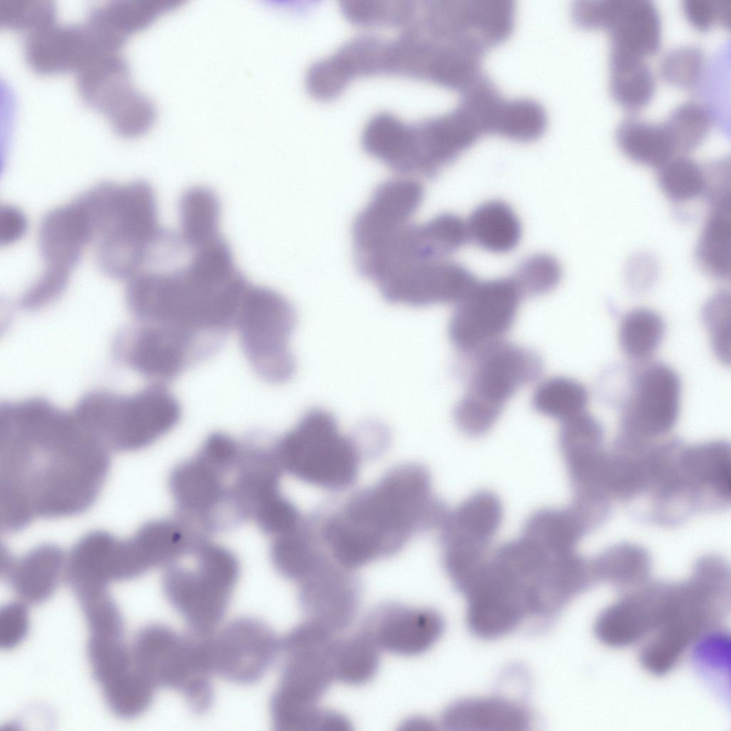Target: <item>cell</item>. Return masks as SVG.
Returning a JSON list of instances; mask_svg holds the SVG:
<instances>
[{"label":"cell","mask_w":731,"mask_h":731,"mask_svg":"<svg viewBox=\"0 0 731 731\" xmlns=\"http://www.w3.org/2000/svg\"><path fill=\"white\" fill-rule=\"evenodd\" d=\"M111 450L72 411L39 397L0 405V527L81 515L96 503Z\"/></svg>","instance_id":"1"},{"label":"cell","mask_w":731,"mask_h":731,"mask_svg":"<svg viewBox=\"0 0 731 731\" xmlns=\"http://www.w3.org/2000/svg\"><path fill=\"white\" fill-rule=\"evenodd\" d=\"M235 275L201 251L181 248L148 261L127 280L125 299L141 323L163 333L196 365L222 347L240 301Z\"/></svg>","instance_id":"2"},{"label":"cell","mask_w":731,"mask_h":731,"mask_svg":"<svg viewBox=\"0 0 731 731\" xmlns=\"http://www.w3.org/2000/svg\"><path fill=\"white\" fill-rule=\"evenodd\" d=\"M274 438L211 433L168 476L175 515L210 537L259 520L283 497Z\"/></svg>","instance_id":"3"},{"label":"cell","mask_w":731,"mask_h":731,"mask_svg":"<svg viewBox=\"0 0 731 731\" xmlns=\"http://www.w3.org/2000/svg\"><path fill=\"white\" fill-rule=\"evenodd\" d=\"M449 508L433 491L428 468L404 463L336 505L314 509L319 540L343 568L356 570L400 552L414 537L438 529Z\"/></svg>","instance_id":"4"},{"label":"cell","mask_w":731,"mask_h":731,"mask_svg":"<svg viewBox=\"0 0 731 731\" xmlns=\"http://www.w3.org/2000/svg\"><path fill=\"white\" fill-rule=\"evenodd\" d=\"M730 611L729 564L716 554L698 558L665 621L639 644L640 665L655 676L670 673L703 635L725 626Z\"/></svg>","instance_id":"5"},{"label":"cell","mask_w":731,"mask_h":731,"mask_svg":"<svg viewBox=\"0 0 731 731\" xmlns=\"http://www.w3.org/2000/svg\"><path fill=\"white\" fill-rule=\"evenodd\" d=\"M99 268L128 279L145 263L165 228L158 221L155 193L146 181L102 182L87 190Z\"/></svg>","instance_id":"6"},{"label":"cell","mask_w":731,"mask_h":731,"mask_svg":"<svg viewBox=\"0 0 731 731\" xmlns=\"http://www.w3.org/2000/svg\"><path fill=\"white\" fill-rule=\"evenodd\" d=\"M239 575L236 555L198 535L163 568L162 588L189 632L208 636L223 618Z\"/></svg>","instance_id":"7"},{"label":"cell","mask_w":731,"mask_h":731,"mask_svg":"<svg viewBox=\"0 0 731 731\" xmlns=\"http://www.w3.org/2000/svg\"><path fill=\"white\" fill-rule=\"evenodd\" d=\"M336 637L304 620L281 638L283 662L270 701L275 730H316L323 710L318 702L335 681L331 649Z\"/></svg>","instance_id":"8"},{"label":"cell","mask_w":731,"mask_h":731,"mask_svg":"<svg viewBox=\"0 0 731 731\" xmlns=\"http://www.w3.org/2000/svg\"><path fill=\"white\" fill-rule=\"evenodd\" d=\"M283 472L307 484L340 492L356 481L366 455L356 428L342 433L331 412L313 408L274 439Z\"/></svg>","instance_id":"9"},{"label":"cell","mask_w":731,"mask_h":731,"mask_svg":"<svg viewBox=\"0 0 731 731\" xmlns=\"http://www.w3.org/2000/svg\"><path fill=\"white\" fill-rule=\"evenodd\" d=\"M72 412L111 451L131 453L171 431L180 420L181 408L163 384L155 383L129 395L90 391Z\"/></svg>","instance_id":"10"},{"label":"cell","mask_w":731,"mask_h":731,"mask_svg":"<svg viewBox=\"0 0 731 731\" xmlns=\"http://www.w3.org/2000/svg\"><path fill=\"white\" fill-rule=\"evenodd\" d=\"M467 357L471 360L468 388L453 415L462 433L480 437L492 428L520 388L539 378L543 363L533 349L503 340Z\"/></svg>","instance_id":"11"},{"label":"cell","mask_w":731,"mask_h":731,"mask_svg":"<svg viewBox=\"0 0 731 731\" xmlns=\"http://www.w3.org/2000/svg\"><path fill=\"white\" fill-rule=\"evenodd\" d=\"M208 636L181 635L161 623L146 625L133 638L134 665L156 688L180 692L194 713H204L213 699Z\"/></svg>","instance_id":"12"},{"label":"cell","mask_w":731,"mask_h":731,"mask_svg":"<svg viewBox=\"0 0 731 731\" xmlns=\"http://www.w3.org/2000/svg\"><path fill=\"white\" fill-rule=\"evenodd\" d=\"M296 320L294 307L281 293L268 287L249 285L234 327L248 363L266 382H287L296 372L289 340Z\"/></svg>","instance_id":"13"},{"label":"cell","mask_w":731,"mask_h":731,"mask_svg":"<svg viewBox=\"0 0 731 731\" xmlns=\"http://www.w3.org/2000/svg\"><path fill=\"white\" fill-rule=\"evenodd\" d=\"M468 241L466 222L455 214L421 223L411 220L383 238L357 268L380 292L421 264L447 259Z\"/></svg>","instance_id":"14"},{"label":"cell","mask_w":731,"mask_h":731,"mask_svg":"<svg viewBox=\"0 0 731 731\" xmlns=\"http://www.w3.org/2000/svg\"><path fill=\"white\" fill-rule=\"evenodd\" d=\"M515 4L510 0H422L420 21L430 35L484 54L513 32Z\"/></svg>","instance_id":"15"},{"label":"cell","mask_w":731,"mask_h":731,"mask_svg":"<svg viewBox=\"0 0 731 731\" xmlns=\"http://www.w3.org/2000/svg\"><path fill=\"white\" fill-rule=\"evenodd\" d=\"M76 74L81 99L103 114L118 134L133 138L151 127L155 108L150 99L133 86L128 64L119 52L94 59Z\"/></svg>","instance_id":"16"},{"label":"cell","mask_w":731,"mask_h":731,"mask_svg":"<svg viewBox=\"0 0 731 731\" xmlns=\"http://www.w3.org/2000/svg\"><path fill=\"white\" fill-rule=\"evenodd\" d=\"M503 519L501 500L488 490L475 492L449 510L438 528V541L442 566L453 586L488 558Z\"/></svg>","instance_id":"17"},{"label":"cell","mask_w":731,"mask_h":731,"mask_svg":"<svg viewBox=\"0 0 731 731\" xmlns=\"http://www.w3.org/2000/svg\"><path fill=\"white\" fill-rule=\"evenodd\" d=\"M523 298L512 276L476 281L455 304L448 325L451 343L468 356L503 340Z\"/></svg>","instance_id":"18"},{"label":"cell","mask_w":731,"mask_h":731,"mask_svg":"<svg viewBox=\"0 0 731 731\" xmlns=\"http://www.w3.org/2000/svg\"><path fill=\"white\" fill-rule=\"evenodd\" d=\"M121 49L108 31L88 16L81 22L55 21L25 34L23 41L26 63L41 74L76 73L94 59Z\"/></svg>","instance_id":"19"},{"label":"cell","mask_w":731,"mask_h":731,"mask_svg":"<svg viewBox=\"0 0 731 731\" xmlns=\"http://www.w3.org/2000/svg\"><path fill=\"white\" fill-rule=\"evenodd\" d=\"M628 393L622 400L619 434L645 441L670 432L679 415L681 383L677 373L662 362H652L632 373Z\"/></svg>","instance_id":"20"},{"label":"cell","mask_w":731,"mask_h":731,"mask_svg":"<svg viewBox=\"0 0 731 731\" xmlns=\"http://www.w3.org/2000/svg\"><path fill=\"white\" fill-rule=\"evenodd\" d=\"M211 667L239 685L258 682L281 655V638L263 621L237 617L208 637Z\"/></svg>","instance_id":"21"},{"label":"cell","mask_w":731,"mask_h":731,"mask_svg":"<svg viewBox=\"0 0 731 731\" xmlns=\"http://www.w3.org/2000/svg\"><path fill=\"white\" fill-rule=\"evenodd\" d=\"M298 600L306 619L336 634L357 615L363 592L359 576L339 565L326 548L298 583Z\"/></svg>","instance_id":"22"},{"label":"cell","mask_w":731,"mask_h":731,"mask_svg":"<svg viewBox=\"0 0 731 731\" xmlns=\"http://www.w3.org/2000/svg\"><path fill=\"white\" fill-rule=\"evenodd\" d=\"M603 438L601 423L585 411L561 422L558 445L573 502L592 505L612 502L606 482L608 453L603 448Z\"/></svg>","instance_id":"23"},{"label":"cell","mask_w":731,"mask_h":731,"mask_svg":"<svg viewBox=\"0 0 731 731\" xmlns=\"http://www.w3.org/2000/svg\"><path fill=\"white\" fill-rule=\"evenodd\" d=\"M606 606L594 623L596 638L612 648L640 644L655 629L667 597V580H649Z\"/></svg>","instance_id":"24"},{"label":"cell","mask_w":731,"mask_h":731,"mask_svg":"<svg viewBox=\"0 0 731 731\" xmlns=\"http://www.w3.org/2000/svg\"><path fill=\"white\" fill-rule=\"evenodd\" d=\"M94 239L91 221L79 196L51 210L41 219L39 229V250L44 261L41 273L69 283L84 250Z\"/></svg>","instance_id":"25"},{"label":"cell","mask_w":731,"mask_h":731,"mask_svg":"<svg viewBox=\"0 0 731 731\" xmlns=\"http://www.w3.org/2000/svg\"><path fill=\"white\" fill-rule=\"evenodd\" d=\"M362 626L380 650L410 657L430 650L441 637L445 622L432 608L386 603L372 610Z\"/></svg>","instance_id":"26"},{"label":"cell","mask_w":731,"mask_h":731,"mask_svg":"<svg viewBox=\"0 0 731 731\" xmlns=\"http://www.w3.org/2000/svg\"><path fill=\"white\" fill-rule=\"evenodd\" d=\"M424 193L421 183L413 178H395L379 184L354 220L353 249L364 247L413 220Z\"/></svg>","instance_id":"27"},{"label":"cell","mask_w":731,"mask_h":731,"mask_svg":"<svg viewBox=\"0 0 731 731\" xmlns=\"http://www.w3.org/2000/svg\"><path fill=\"white\" fill-rule=\"evenodd\" d=\"M476 281L465 266L447 258L413 268L395 282L383 297L390 303L412 307L456 304Z\"/></svg>","instance_id":"28"},{"label":"cell","mask_w":731,"mask_h":731,"mask_svg":"<svg viewBox=\"0 0 731 731\" xmlns=\"http://www.w3.org/2000/svg\"><path fill=\"white\" fill-rule=\"evenodd\" d=\"M1 551V576L25 603L47 600L64 578L66 553L56 544L36 545L21 556L3 546Z\"/></svg>","instance_id":"29"},{"label":"cell","mask_w":731,"mask_h":731,"mask_svg":"<svg viewBox=\"0 0 731 731\" xmlns=\"http://www.w3.org/2000/svg\"><path fill=\"white\" fill-rule=\"evenodd\" d=\"M602 27L607 29L610 51L642 57L661 44V17L650 0H604Z\"/></svg>","instance_id":"30"},{"label":"cell","mask_w":731,"mask_h":731,"mask_svg":"<svg viewBox=\"0 0 731 731\" xmlns=\"http://www.w3.org/2000/svg\"><path fill=\"white\" fill-rule=\"evenodd\" d=\"M533 717L520 702L503 696L466 698L443 711L441 725L453 731H521L530 729Z\"/></svg>","instance_id":"31"},{"label":"cell","mask_w":731,"mask_h":731,"mask_svg":"<svg viewBox=\"0 0 731 731\" xmlns=\"http://www.w3.org/2000/svg\"><path fill=\"white\" fill-rule=\"evenodd\" d=\"M592 559L598 584L612 586L618 595L650 580L651 557L642 545L621 542L606 548Z\"/></svg>","instance_id":"32"},{"label":"cell","mask_w":731,"mask_h":731,"mask_svg":"<svg viewBox=\"0 0 731 731\" xmlns=\"http://www.w3.org/2000/svg\"><path fill=\"white\" fill-rule=\"evenodd\" d=\"M615 138L621 151L637 163L660 168L673 157L676 148L664 121L627 116L618 124Z\"/></svg>","instance_id":"33"},{"label":"cell","mask_w":731,"mask_h":731,"mask_svg":"<svg viewBox=\"0 0 731 731\" xmlns=\"http://www.w3.org/2000/svg\"><path fill=\"white\" fill-rule=\"evenodd\" d=\"M465 222L469 240L493 253L512 251L521 238V225L515 213L499 200L478 206Z\"/></svg>","instance_id":"34"},{"label":"cell","mask_w":731,"mask_h":731,"mask_svg":"<svg viewBox=\"0 0 731 731\" xmlns=\"http://www.w3.org/2000/svg\"><path fill=\"white\" fill-rule=\"evenodd\" d=\"M380 652L373 638L363 626L346 637H336L331 649L335 681L352 686L366 684L378 672Z\"/></svg>","instance_id":"35"},{"label":"cell","mask_w":731,"mask_h":731,"mask_svg":"<svg viewBox=\"0 0 731 731\" xmlns=\"http://www.w3.org/2000/svg\"><path fill=\"white\" fill-rule=\"evenodd\" d=\"M610 89L622 106L635 111L647 104L655 90V79L642 57L610 51Z\"/></svg>","instance_id":"36"},{"label":"cell","mask_w":731,"mask_h":731,"mask_svg":"<svg viewBox=\"0 0 731 731\" xmlns=\"http://www.w3.org/2000/svg\"><path fill=\"white\" fill-rule=\"evenodd\" d=\"M220 202L204 186H193L183 193L178 202V234L188 246H200L221 236Z\"/></svg>","instance_id":"37"},{"label":"cell","mask_w":731,"mask_h":731,"mask_svg":"<svg viewBox=\"0 0 731 731\" xmlns=\"http://www.w3.org/2000/svg\"><path fill=\"white\" fill-rule=\"evenodd\" d=\"M730 207L712 208L707 219L695 256L702 270L717 279L730 276Z\"/></svg>","instance_id":"38"},{"label":"cell","mask_w":731,"mask_h":731,"mask_svg":"<svg viewBox=\"0 0 731 731\" xmlns=\"http://www.w3.org/2000/svg\"><path fill=\"white\" fill-rule=\"evenodd\" d=\"M87 655L101 691L126 682L136 672L131 649L122 637L90 635Z\"/></svg>","instance_id":"39"},{"label":"cell","mask_w":731,"mask_h":731,"mask_svg":"<svg viewBox=\"0 0 731 731\" xmlns=\"http://www.w3.org/2000/svg\"><path fill=\"white\" fill-rule=\"evenodd\" d=\"M588 401L586 388L578 380L564 376L542 381L532 396V405L537 412L560 423L584 412Z\"/></svg>","instance_id":"40"},{"label":"cell","mask_w":731,"mask_h":731,"mask_svg":"<svg viewBox=\"0 0 731 731\" xmlns=\"http://www.w3.org/2000/svg\"><path fill=\"white\" fill-rule=\"evenodd\" d=\"M171 5L168 0H110L89 11L127 39L131 34L146 28Z\"/></svg>","instance_id":"41"},{"label":"cell","mask_w":731,"mask_h":731,"mask_svg":"<svg viewBox=\"0 0 731 731\" xmlns=\"http://www.w3.org/2000/svg\"><path fill=\"white\" fill-rule=\"evenodd\" d=\"M665 332L662 318L655 311L637 308L622 318L619 341L625 353L635 360H644L660 345Z\"/></svg>","instance_id":"42"},{"label":"cell","mask_w":731,"mask_h":731,"mask_svg":"<svg viewBox=\"0 0 731 731\" xmlns=\"http://www.w3.org/2000/svg\"><path fill=\"white\" fill-rule=\"evenodd\" d=\"M413 0H342L341 10L348 21L364 27L388 26L401 29L411 19Z\"/></svg>","instance_id":"43"},{"label":"cell","mask_w":731,"mask_h":731,"mask_svg":"<svg viewBox=\"0 0 731 731\" xmlns=\"http://www.w3.org/2000/svg\"><path fill=\"white\" fill-rule=\"evenodd\" d=\"M714 116L710 108L697 100L677 105L664 121L676 151H689L697 146L710 129Z\"/></svg>","instance_id":"44"},{"label":"cell","mask_w":731,"mask_h":731,"mask_svg":"<svg viewBox=\"0 0 731 731\" xmlns=\"http://www.w3.org/2000/svg\"><path fill=\"white\" fill-rule=\"evenodd\" d=\"M658 184L670 200L683 203L705 193L706 178L700 164L682 155L672 157L659 168Z\"/></svg>","instance_id":"45"},{"label":"cell","mask_w":731,"mask_h":731,"mask_svg":"<svg viewBox=\"0 0 731 731\" xmlns=\"http://www.w3.org/2000/svg\"><path fill=\"white\" fill-rule=\"evenodd\" d=\"M707 63L705 53L700 46H677L662 56L660 73L670 84L699 91L707 73Z\"/></svg>","instance_id":"46"},{"label":"cell","mask_w":731,"mask_h":731,"mask_svg":"<svg viewBox=\"0 0 731 731\" xmlns=\"http://www.w3.org/2000/svg\"><path fill=\"white\" fill-rule=\"evenodd\" d=\"M87 623L90 635L122 637L123 620L108 588L74 593Z\"/></svg>","instance_id":"47"},{"label":"cell","mask_w":731,"mask_h":731,"mask_svg":"<svg viewBox=\"0 0 731 731\" xmlns=\"http://www.w3.org/2000/svg\"><path fill=\"white\" fill-rule=\"evenodd\" d=\"M690 659L696 672L707 682H725L730 665V636L725 627L712 630L703 635L692 647Z\"/></svg>","instance_id":"48"},{"label":"cell","mask_w":731,"mask_h":731,"mask_svg":"<svg viewBox=\"0 0 731 731\" xmlns=\"http://www.w3.org/2000/svg\"><path fill=\"white\" fill-rule=\"evenodd\" d=\"M50 0H0V26L25 34L56 21Z\"/></svg>","instance_id":"49"},{"label":"cell","mask_w":731,"mask_h":731,"mask_svg":"<svg viewBox=\"0 0 731 731\" xmlns=\"http://www.w3.org/2000/svg\"><path fill=\"white\" fill-rule=\"evenodd\" d=\"M561 266L548 254H535L523 260L511 276L524 297L545 294L560 281Z\"/></svg>","instance_id":"50"},{"label":"cell","mask_w":731,"mask_h":731,"mask_svg":"<svg viewBox=\"0 0 731 731\" xmlns=\"http://www.w3.org/2000/svg\"><path fill=\"white\" fill-rule=\"evenodd\" d=\"M702 321L710 335L711 344L717 358L723 363H730V295L726 291L714 294L705 304Z\"/></svg>","instance_id":"51"},{"label":"cell","mask_w":731,"mask_h":731,"mask_svg":"<svg viewBox=\"0 0 731 731\" xmlns=\"http://www.w3.org/2000/svg\"><path fill=\"white\" fill-rule=\"evenodd\" d=\"M682 9L689 21L700 30L715 24L730 26L731 0H683Z\"/></svg>","instance_id":"52"},{"label":"cell","mask_w":731,"mask_h":731,"mask_svg":"<svg viewBox=\"0 0 731 731\" xmlns=\"http://www.w3.org/2000/svg\"><path fill=\"white\" fill-rule=\"evenodd\" d=\"M25 603L10 602L0 609V647L12 649L26 637L29 613Z\"/></svg>","instance_id":"53"},{"label":"cell","mask_w":731,"mask_h":731,"mask_svg":"<svg viewBox=\"0 0 731 731\" xmlns=\"http://www.w3.org/2000/svg\"><path fill=\"white\" fill-rule=\"evenodd\" d=\"M28 221L24 213L11 205L0 208V244L9 246L19 241L26 233Z\"/></svg>","instance_id":"54"},{"label":"cell","mask_w":731,"mask_h":731,"mask_svg":"<svg viewBox=\"0 0 731 731\" xmlns=\"http://www.w3.org/2000/svg\"><path fill=\"white\" fill-rule=\"evenodd\" d=\"M432 725H433L430 723V722H429V721H428L426 720H424L423 718H420V719H419V718L413 719L412 718L410 720H408L407 722H405L403 725V729L404 730H410H410L411 731L426 730H432L433 729V727H431Z\"/></svg>","instance_id":"55"}]
</instances>
